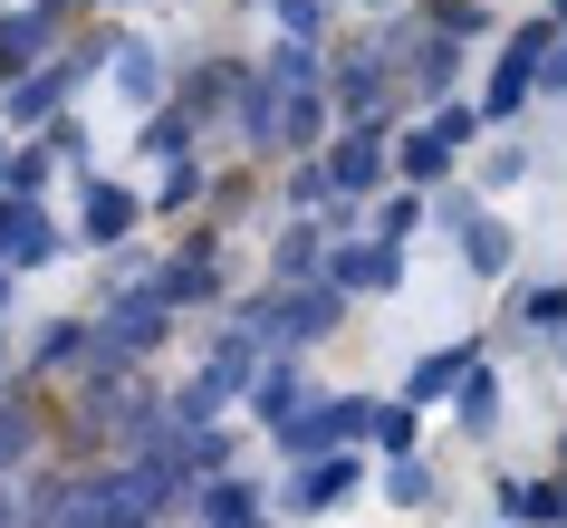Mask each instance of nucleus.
<instances>
[{
  "label": "nucleus",
  "instance_id": "nucleus-31",
  "mask_svg": "<svg viewBox=\"0 0 567 528\" xmlns=\"http://www.w3.org/2000/svg\"><path fill=\"white\" fill-rule=\"evenodd\" d=\"M279 10V39H318L328 30V0H269Z\"/></svg>",
  "mask_w": 567,
  "mask_h": 528
},
{
  "label": "nucleus",
  "instance_id": "nucleus-33",
  "mask_svg": "<svg viewBox=\"0 0 567 528\" xmlns=\"http://www.w3.org/2000/svg\"><path fill=\"white\" fill-rule=\"evenodd\" d=\"M337 193H328V174H318V164H299V174H289V211H328Z\"/></svg>",
  "mask_w": 567,
  "mask_h": 528
},
{
  "label": "nucleus",
  "instance_id": "nucleus-22",
  "mask_svg": "<svg viewBox=\"0 0 567 528\" xmlns=\"http://www.w3.org/2000/svg\"><path fill=\"white\" fill-rule=\"evenodd\" d=\"M365 442H375L385 462H394V452H414V442H423V404H375V413H365Z\"/></svg>",
  "mask_w": 567,
  "mask_h": 528
},
{
  "label": "nucleus",
  "instance_id": "nucleus-7",
  "mask_svg": "<svg viewBox=\"0 0 567 528\" xmlns=\"http://www.w3.org/2000/svg\"><path fill=\"white\" fill-rule=\"evenodd\" d=\"M357 480H365L357 452H318V462L289 470V490H279V499H289V519H318V509H337V499L357 490Z\"/></svg>",
  "mask_w": 567,
  "mask_h": 528
},
{
  "label": "nucleus",
  "instance_id": "nucleus-5",
  "mask_svg": "<svg viewBox=\"0 0 567 528\" xmlns=\"http://www.w3.org/2000/svg\"><path fill=\"white\" fill-rule=\"evenodd\" d=\"M59 250H68V231L30 203V193H0V269H10V279H20V269H49Z\"/></svg>",
  "mask_w": 567,
  "mask_h": 528
},
{
  "label": "nucleus",
  "instance_id": "nucleus-35",
  "mask_svg": "<svg viewBox=\"0 0 567 528\" xmlns=\"http://www.w3.org/2000/svg\"><path fill=\"white\" fill-rule=\"evenodd\" d=\"M49 164H87V125H59L49 135Z\"/></svg>",
  "mask_w": 567,
  "mask_h": 528
},
{
  "label": "nucleus",
  "instance_id": "nucleus-27",
  "mask_svg": "<svg viewBox=\"0 0 567 528\" xmlns=\"http://www.w3.org/2000/svg\"><path fill=\"white\" fill-rule=\"evenodd\" d=\"M154 203H164V211H193V203H203V164H193V154H174V164H164V193H154Z\"/></svg>",
  "mask_w": 567,
  "mask_h": 528
},
{
  "label": "nucleus",
  "instance_id": "nucleus-24",
  "mask_svg": "<svg viewBox=\"0 0 567 528\" xmlns=\"http://www.w3.org/2000/svg\"><path fill=\"white\" fill-rule=\"evenodd\" d=\"M423 30L433 39H472V30H491V10H481V0H423Z\"/></svg>",
  "mask_w": 567,
  "mask_h": 528
},
{
  "label": "nucleus",
  "instance_id": "nucleus-26",
  "mask_svg": "<svg viewBox=\"0 0 567 528\" xmlns=\"http://www.w3.org/2000/svg\"><path fill=\"white\" fill-rule=\"evenodd\" d=\"M423 125H433V135H443L452 154H462V145L481 135V106H462V96H433V116H423Z\"/></svg>",
  "mask_w": 567,
  "mask_h": 528
},
{
  "label": "nucleus",
  "instance_id": "nucleus-6",
  "mask_svg": "<svg viewBox=\"0 0 567 528\" xmlns=\"http://www.w3.org/2000/svg\"><path fill=\"white\" fill-rule=\"evenodd\" d=\"M318 174H328L337 203H365V193L394 174V135H365V125H347V135L328 145V164H318Z\"/></svg>",
  "mask_w": 567,
  "mask_h": 528
},
{
  "label": "nucleus",
  "instance_id": "nucleus-21",
  "mask_svg": "<svg viewBox=\"0 0 567 528\" xmlns=\"http://www.w3.org/2000/svg\"><path fill=\"white\" fill-rule=\"evenodd\" d=\"M260 77L269 87H318V77H328V49H318V39H279Z\"/></svg>",
  "mask_w": 567,
  "mask_h": 528
},
{
  "label": "nucleus",
  "instance_id": "nucleus-14",
  "mask_svg": "<svg viewBox=\"0 0 567 528\" xmlns=\"http://www.w3.org/2000/svg\"><path fill=\"white\" fill-rule=\"evenodd\" d=\"M318 260H328V231H318V221H289V231L269 240V279H279V289H289V279H318Z\"/></svg>",
  "mask_w": 567,
  "mask_h": 528
},
{
  "label": "nucleus",
  "instance_id": "nucleus-17",
  "mask_svg": "<svg viewBox=\"0 0 567 528\" xmlns=\"http://www.w3.org/2000/svg\"><path fill=\"white\" fill-rule=\"evenodd\" d=\"M250 404H260V423H289V413L308 404V375H299V365H279V355H260V375H250Z\"/></svg>",
  "mask_w": 567,
  "mask_h": 528
},
{
  "label": "nucleus",
  "instance_id": "nucleus-15",
  "mask_svg": "<svg viewBox=\"0 0 567 528\" xmlns=\"http://www.w3.org/2000/svg\"><path fill=\"white\" fill-rule=\"evenodd\" d=\"M452 423H462L472 442H491V433H501V375H491V365H472V375L452 384Z\"/></svg>",
  "mask_w": 567,
  "mask_h": 528
},
{
  "label": "nucleus",
  "instance_id": "nucleus-29",
  "mask_svg": "<svg viewBox=\"0 0 567 528\" xmlns=\"http://www.w3.org/2000/svg\"><path fill=\"white\" fill-rule=\"evenodd\" d=\"M519 183H529V145H501L481 164V193H519Z\"/></svg>",
  "mask_w": 567,
  "mask_h": 528
},
{
  "label": "nucleus",
  "instance_id": "nucleus-25",
  "mask_svg": "<svg viewBox=\"0 0 567 528\" xmlns=\"http://www.w3.org/2000/svg\"><path fill=\"white\" fill-rule=\"evenodd\" d=\"M385 499H394V509H423V499H433V470H423L414 452H394V462H385Z\"/></svg>",
  "mask_w": 567,
  "mask_h": 528
},
{
  "label": "nucleus",
  "instance_id": "nucleus-37",
  "mask_svg": "<svg viewBox=\"0 0 567 528\" xmlns=\"http://www.w3.org/2000/svg\"><path fill=\"white\" fill-rule=\"evenodd\" d=\"M0 183H10V145H0Z\"/></svg>",
  "mask_w": 567,
  "mask_h": 528
},
{
  "label": "nucleus",
  "instance_id": "nucleus-1",
  "mask_svg": "<svg viewBox=\"0 0 567 528\" xmlns=\"http://www.w3.org/2000/svg\"><path fill=\"white\" fill-rule=\"evenodd\" d=\"M164 327H174V308L145 289H116V308L106 318H87V365L96 375H135L154 346H164Z\"/></svg>",
  "mask_w": 567,
  "mask_h": 528
},
{
  "label": "nucleus",
  "instance_id": "nucleus-23",
  "mask_svg": "<svg viewBox=\"0 0 567 528\" xmlns=\"http://www.w3.org/2000/svg\"><path fill=\"white\" fill-rule=\"evenodd\" d=\"M68 365H87V318H49L39 327V375H68Z\"/></svg>",
  "mask_w": 567,
  "mask_h": 528
},
{
  "label": "nucleus",
  "instance_id": "nucleus-13",
  "mask_svg": "<svg viewBox=\"0 0 567 528\" xmlns=\"http://www.w3.org/2000/svg\"><path fill=\"white\" fill-rule=\"evenodd\" d=\"M0 106H10V125L59 116V106H68V77H59V59H39L30 77H10V87H0Z\"/></svg>",
  "mask_w": 567,
  "mask_h": 528
},
{
  "label": "nucleus",
  "instance_id": "nucleus-19",
  "mask_svg": "<svg viewBox=\"0 0 567 528\" xmlns=\"http://www.w3.org/2000/svg\"><path fill=\"white\" fill-rule=\"evenodd\" d=\"M462 260H472V279H509V250H519V240L501 231V221H491V211H472V221H462Z\"/></svg>",
  "mask_w": 567,
  "mask_h": 528
},
{
  "label": "nucleus",
  "instance_id": "nucleus-34",
  "mask_svg": "<svg viewBox=\"0 0 567 528\" xmlns=\"http://www.w3.org/2000/svg\"><path fill=\"white\" fill-rule=\"evenodd\" d=\"M519 318H529V327H567V289H529V298H519Z\"/></svg>",
  "mask_w": 567,
  "mask_h": 528
},
{
  "label": "nucleus",
  "instance_id": "nucleus-30",
  "mask_svg": "<svg viewBox=\"0 0 567 528\" xmlns=\"http://www.w3.org/2000/svg\"><path fill=\"white\" fill-rule=\"evenodd\" d=\"M414 221H423V193L404 183V193H385V211H375V240H404Z\"/></svg>",
  "mask_w": 567,
  "mask_h": 528
},
{
  "label": "nucleus",
  "instance_id": "nucleus-36",
  "mask_svg": "<svg viewBox=\"0 0 567 528\" xmlns=\"http://www.w3.org/2000/svg\"><path fill=\"white\" fill-rule=\"evenodd\" d=\"M0 528H30V519H20V499H10V490H0Z\"/></svg>",
  "mask_w": 567,
  "mask_h": 528
},
{
  "label": "nucleus",
  "instance_id": "nucleus-38",
  "mask_svg": "<svg viewBox=\"0 0 567 528\" xmlns=\"http://www.w3.org/2000/svg\"><path fill=\"white\" fill-rule=\"evenodd\" d=\"M548 20H567V0H548Z\"/></svg>",
  "mask_w": 567,
  "mask_h": 528
},
{
  "label": "nucleus",
  "instance_id": "nucleus-4",
  "mask_svg": "<svg viewBox=\"0 0 567 528\" xmlns=\"http://www.w3.org/2000/svg\"><path fill=\"white\" fill-rule=\"evenodd\" d=\"M125 289H145V298H164V308H203V298H221V240H183L164 269H145V279H125Z\"/></svg>",
  "mask_w": 567,
  "mask_h": 528
},
{
  "label": "nucleus",
  "instance_id": "nucleus-3",
  "mask_svg": "<svg viewBox=\"0 0 567 528\" xmlns=\"http://www.w3.org/2000/svg\"><path fill=\"white\" fill-rule=\"evenodd\" d=\"M318 279L347 298H394L404 289V240H328V260H318Z\"/></svg>",
  "mask_w": 567,
  "mask_h": 528
},
{
  "label": "nucleus",
  "instance_id": "nucleus-9",
  "mask_svg": "<svg viewBox=\"0 0 567 528\" xmlns=\"http://www.w3.org/2000/svg\"><path fill=\"white\" fill-rule=\"evenodd\" d=\"M472 365H481V346H472V337H452V346L414 355V375H404V404H443V394H452L462 375H472Z\"/></svg>",
  "mask_w": 567,
  "mask_h": 528
},
{
  "label": "nucleus",
  "instance_id": "nucleus-8",
  "mask_svg": "<svg viewBox=\"0 0 567 528\" xmlns=\"http://www.w3.org/2000/svg\"><path fill=\"white\" fill-rule=\"evenodd\" d=\"M78 193H87V203H78V240H96V250H125V231H135V193H125V183H78Z\"/></svg>",
  "mask_w": 567,
  "mask_h": 528
},
{
  "label": "nucleus",
  "instance_id": "nucleus-40",
  "mask_svg": "<svg viewBox=\"0 0 567 528\" xmlns=\"http://www.w3.org/2000/svg\"><path fill=\"white\" fill-rule=\"evenodd\" d=\"M0 298H10V269H0Z\"/></svg>",
  "mask_w": 567,
  "mask_h": 528
},
{
  "label": "nucleus",
  "instance_id": "nucleus-2",
  "mask_svg": "<svg viewBox=\"0 0 567 528\" xmlns=\"http://www.w3.org/2000/svg\"><path fill=\"white\" fill-rule=\"evenodd\" d=\"M558 39H567V20H548V10H538V20H519V39L501 49L491 87H481V125H519V106L538 96V59H548Z\"/></svg>",
  "mask_w": 567,
  "mask_h": 528
},
{
  "label": "nucleus",
  "instance_id": "nucleus-18",
  "mask_svg": "<svg viewBox=\"0 0 567 528\" xmlns=\"http://www.w3.org/2000/svg\"><path fill=\"white\" fill-rule=\"evenodd\" d=\"M394 174L414 183V193H433V183H452V145L433 135V125H414V135L394 145Z\"/></svg>",
  "mask_w": 567,
  "mask_h": 528
},
{
  "label": "nucleus",
  "instance_id": "nucleus-20",
  "mask_svg": "<svg viewBox=\"0 0 567 528\" xmlns=\"http://www.w3.org/2000/svg\"><path fill=\"white\" fill-rule=\"evenodd\" d=\"M491 509H501V528H548V519H558V490H548V480H519V470H509L501 490H491Z\"/></svg>",
  "mask_w": 567,
  "mask_h": 528
},
{
  "label": "nucleus",
  "instance_id": "nucleus-28",
  "mask_svg": "<svg viewBox=\"0 0 567 528\" xmlns=\"http://www.w3.org/2000/svg\"><path fill=\"white\" fill-rule=\"evenodd\" d=\"M49 174H59V164H49V145H30V154H10V183H0V193H49Z\"/></svg>",
  "mask_w": 567,
  "mask_h": 528
},
{
  "label": "nucleus",
  "instance_id": "nucleus-41",
  "mask_svg": "<svg viewBox=\"0 0 567 528\" xmlns=\"http://www.w3.org/2000/svg\"><path fill=\"white\" fill-rule=\"evenodd\" d=\"M106 10H116V0H106Z\"/></svg>",
  "mask_w": 567,
  "mask_h": 528
},
{
  "label": "nucleus",
  "instance_id": "nucleus-12",
  "mask_svg": "<svg viewBox=\"0 0 567 528\" xmlns=\"http://www.w3.org/2000/svg\"><path fill=\"white\" fill-rule=\"evenodd\" d=\"M318 135H328V96H318V87H279V116H269V145L308 154Z\"/></svg>",
  "mask_w": 567,
  "mask_h": 528
},
{
  "label": "nucleus",
  "instance_id": "nucleus-10",
  "mask_svg": "<svg viewBox=\"0 0 567 528\" xmlns=\"http://www.w3.org/2000/svg\"><path fill=\"white\" fill-rule=\"evenodd\" d=\"M106 77H116L125 106H164V59H154L145 39H125V30H116V49H106Z\"/></svg>",
  "mask_w": 567,
  "mask_h": 528
},
{
  "label": "nucleus",
  "instance_id": "nucleus-11",
  "mask_svg": "<svg viewBox=\"0 0 567 528\" xmlns=\"http://www.w3.org/2000/svg\"><path fill=\"white\" fill-rule=\"evenodd\" d=\"M193 509H203V528H250L260 519V490L240 470H212V480H193Z\"/></svg>",
  "mask_w": 567,
  "mask_h": 528
},
{
  "label": "nucleus",
  "instance_id": "nucleus-32",
  "mask_svg": "<svg viewBox=\"0 0 567 528\" xmlns=\"http://www.w3.org/2000/svg\"><path fill=\"white\" fill-rule=\"evenodd\" d=\"M423 211H433L443 231H462V221H472V211H481V193H462V183H443V193H433V203H423Z\"/></svg>",
  "mask_w": 567,
  "mask_h": 528
},
{
  "label": "nucleus",
  "instance_id": "nucleus-16",
  "mask_svg": "<svg viewBox=\"0 0 567 528\" xmlns=\"http://www.w3.org/2000/svg\"><path fill=\"white\" fill-rule=\"evenodd\" d=\"M193 106H183V96H164V106H145V125H135V145L154 154V164H174V154H193Z\"/></svg>",
  "mask_w": 567,
  "mask_h": 528
},
{
  "label": "nucleus",
  "instance_id": "nucleus-39",
  "mask_svg": "<svg viewBox=\"0 0 567 528\" xmlns=\"http://www.w3.org/2000/svg\"><path fill=\"white\" fill-rule=\"evenodd\" d=\"M365 10H394V0H365Z\"/></svg>",
  "mask_w": 567,
  "mask_h": 528
}]
</instances>
